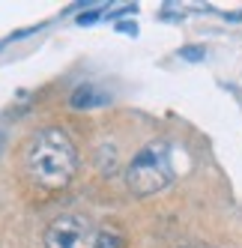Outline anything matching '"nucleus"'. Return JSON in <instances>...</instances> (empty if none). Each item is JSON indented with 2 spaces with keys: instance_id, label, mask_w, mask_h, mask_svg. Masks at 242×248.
I'll list each match as a JSON object with an SVG mask.
<instances>
[{
  "instance_id": "2",
  "label": "nucleus",
  "mask_w": 242,
  "mask_h": 248,
  "mask_svg": "<svg viewBox=\"0 0 242 248\" xmlns=\"http://www.w3.org/2000/svg\"><path fill=\"white\" fill-rule=\"evenodd\" d=\"M174 183V165H170V147L165 140H152L126 165V186L137 198H147L167 188Z\"/></svg>"
},
{
  "instance_id": "1",
  "label": "nucleus",
  "mask_w": 242,
  "mask_h": 248,
  "mask_svg": "<svg viewBox=\"0 0 242 248\" xmlns=\"http://www.w3.org/2000/svg\"><path fill=\"white\" fill-rule=\"evenodd\" d=\"M27 173L30 180L45 191H60L72 183L75 168H78V153L75 144L69 140L60 129H42L30 138L27 144Z\"/></svg>"
},
{
  "instance_id": "5",
  "label": "nucleus",
  "mask_w": 242,
  "mask_h": 248,
  "mask_svg": "<svg viewBox=\"0 0 242 248\" xmlns=\"http://www.w3.org/2000/svg\"><path fill=\"white\" fill-rule=\"evenodd\" d=\"M96 248H123V236L117 230H99L96 233Z\"/></svg>"
},
{
  "instance_id": "4",
  "label": "nucleus",
  "mask_w": 242,
  "mask_h": 248,
  "mask_svg": "<svg viewBox=\"0 0 242 248\" xmlns=\"http://www.w3.org/2000/svg\"><path fill=\"white\" fill-rule=\"evenodd\" d=\"M111 96L105 93V90H99V87H93V84H81V87H75V93H72V108H93V105H105Z\"/></svg>"
},
{
  "instance_id": "3",
  "label": "nucleus",
  "mask_w": 242,
  "mask_h": 248,
  "mask_svg": "<svg viewBox=\"0 0 242 248\" xmlns=\"http://www.w3.org/2000/svg\"><path fill=\"white\" fill-rule=\"evenodd\" d=\"M45 248H96L93 224L84 216H60L45 230Z\"/></svg>"
},
{
  "instance_id": "6",
  "label": "nucleus",
  "mask_w": 242,
  "mask_h": 248,
  "mask_svg": "<svg viewBox=\"0 0 242 248\" xmlns=\"http://www.w3.org/2000/svg\"><path fill=\"white\" fill-rule=\"evenodd\" d=\"M180 54L185 57V60H203V48H197V45H188V48H182Z\"/></svg>"
}]
</instances>
